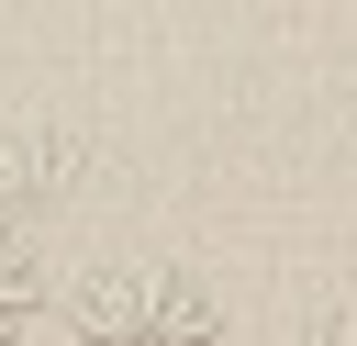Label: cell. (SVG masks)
Segmentation results:
<instances>
[{
    "label": "cell",
    "mask_w": 357,
    "mask_h": 346,
    "mask_svg": "<svg viewBox=\"0 0 357 346\" xmlns=\"http://www.w3.org/2000/svg\"><path fill=\"white\" fill-rule=\"evenodd\" d=\"M290 346H357V313H324V324H301Z\"/></svg>",
    "instance_id": "cell-4"
},
{
    "label": "cell",
    "mask_w": 357,
    "mask_h": 346,
    "mask_svg": "<svg viewBox=\"0 0 357 346\" xmlns=\"http://www.w3.org/2000/svg\"><path fill=\"white\" fill-rule=\"evenodd\" d=\"M67 179H78V145H67V134H45V123L0 134V223H11V212L67 201Z\"/></svg>",
    "instance_id": "cell-2"
},
{
    "label": "cell",
    "mask_w": 357,
    "mask_h": 346,
    "mask_svg": "<svg viewBox=\"0 0 357 346\" xmlns=\"http://www.w3.org/2000/svg\"><path fill=\"white\" fill-rule=\"evenodd\" d=\"M67 346H223V324L178 268H100L67 290Z\"/></svg>",
    "instance_id": "cell-1"
},
{
    "label": "cell",
    "mask_w": 357,
    "mask_h": 346,
    "mask_svg": "<svg viewBox=\"0 0 357 346\" xmlns=\"http://www.w3.org/2000/svg\"><path fill=\"white\" fill-rule=\"evenodd\" d=\"M33 324H45V268H33V257L0 234V346H22Z\"/></svg>",
    "instance_id": "cell-3"
}]
</instances>
